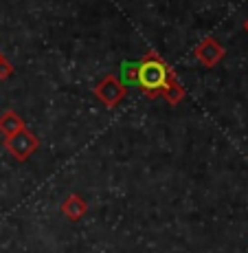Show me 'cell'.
I'll return each mask as SVG.
<instances>
[{
  "label": "cell",
  "instance_id": "3957f363",
  "mask_svg": "<svg viewBox=\"0 0 248 253\" xmlns=\"http://www.w3.org/2000/svg\"><path fill=\"white\" fill-rule=\"evenodd\" d=\"M125 92H128V90H125V86L121 84L114 75H106L104 80L95 86L97 99H99L101 104H106L108 108H114V106L125 97Z\"/></svg>",
  "mask_w": 248,
  "mask_h": 253
},
{
  "label": "cell",
  "instance_id": "30bf717a",
  "mask_svg": "<svg viewBox=\"0 0 248 253\" xmlns=\"http://www.w3.org/2000/svg\"><path fill=\"white\" fill-rule=\"evenodd\" d=\"M244 31L248 33V18H246V22H244Z\"/></svg>",
  "mask_w": 248,
  "mask_h": 253
},
{
  "label": "cell",
  "instance_id": "52a82bcc",
  "mask_svg": "<svg viewBox=\"0 0 248 253\" xmlns=\"http://www.w3.org/2000/svg\"><path fill=\"white\" fill-rule=\"evenodd\" d=\"M160 95H163L165 99H167V104H172V106H176L178 101L184 99V88L180 86V82H178V77H176V73L174 71H172V75L167 77V84L163 86Z\"/></svg>",
  "mask_w": 248,
  "mask_h": 253
},
{
  "label": "cell",
  "instance_id": "8992f818",
  "mask_svg": "<svg viewBox=\"0 0 248 253\" xmlns=\"http://www.w3.org/2000/svg\"><path fill=\"white\" fill-rule=\"evenodd\" d=\"M24 128H27L24 119L18 113H13V110H7V113L0 115V134H2L4 139L16 134V132H20Z\"/></svg>",
  "mask_w": 248,
  "mask_h": 253
},
{
  "label": "cell",
  "instance_id": "ba28073f",
  "mask_svg": "<svg viewBox=\"0 0 248 253\" xmlns=\"http://www.w3.org/2000/svg\"><path fill=\"white\" fill-rule=\"evenodd\" d=\"M121 73H123V82L125 84H139V64H121Z\"/></svg>",
  "mask_w": 248,
  "mask_h": 253
},
{
  "label": "cell",
  "instance_id": "7a4b0ae2",
  "mask_svg": "<svg viewBox=\"0 0 248 253\" xmlns=\"http://www.w3.org/2000/svg\"><path fill=\"white\" fill-rule=\"evenodd\" d=\"M4 145H7L9 154H11L13 159H18V161H27V159L37 150L40 141H37L35 134L29 132V130L24 128V130H20V132H16V134H11V137L4 139Z\"/></svg>",
  "mask_w": 248,
  "mask_h": 253
},
{
  "label": "cell",
  "instance_id": "277c9868",
  "mask_svg": "<svg viewBox=\"0 0 248 253\" xmlns=\"http://www.w3.org/2000/svg\"><path fill=\"white\" fill-rule=\"evenodd\" d=\"M193 53H196V60L200 62L202 66L213 69V66H217L222 62V57H224V46H222L215 38H204Z\"/></svg>",
  "mask_w": 248,
  "mask_h": 253
},
{
  "label": "cell",
  "instance_id": "9c48e42d",
  "mask_svg": "<svg viewBox=\"0 0 248 253\" xmlns=\"http://www.w3.org/2000/svg\"><path fill=\"white\" fill-rule=\"evenodd\" d=\"M11 75H13V64L0 53V80H7V77H11Z\"/></svg>",
  "mask_w": 248,
  "mask_h": 253
},
{
  "label": "cell",
  "instance_id": "5b68a950",
  "mask_svg": "<svg viewBox=\"0 0 248 253\" xmlns=\"http://www.w3.org/2000/svg\"><path fill=\"white\" fill-rule=\"evenodd\" d=\"M86 211H88V205H86V201L79 194H71V196H66L64 203H62V213H64L71 222L81 220V218L86 216Z\"/></svg>",
  "mask_w": 248,
  "mask_h": 253
},
{
  "label": "cell",
  "instance_id": "6da1fadb",
  "mask_svg": "<svg viewBox=\"0 0 248 253\" xmlns=\"http://www.w3.org/2000/svg\"><path fill=\"white\" fill-rule=\"evenodd\" d=\"M169 75H172V69L152 51H149L147 55H145V60L139 64V84L147 90L149 99L160 95L163 86L167 84Z\"/></svg>",
  "mask_w": 248,
  "mask_h": 253
}]
</instances>
